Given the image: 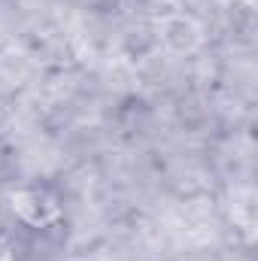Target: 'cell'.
<instances>
[{
  "label": "cell",
  "mask_w": 258,
  "mask_h": 261,
  "mask_svg": "<svg viewBox=\"0 0 258 261\" xmlns=\"http://www.w3.org/2000/svg\"><path fill=\"white\" fill-rule=\"evenodd\" d=\"M9 210L28 228H52L64 213L61 197L49 186H18V189H12Z\"/></svg>",
  "instance_id": "6da1fadb"
},
{
  "label": "cell",
  "mask_w": 258,
  "mask_h": 261,
  "mask_svg": "<svg viewBox=\"0 0 258 261\" xmlns=\"http://www.w3.org/2000/svg\"><path fill=\"white\" fill-rule=\"evenodd\" d=\"M0 261H21L15 237H12V234H6V231H0Z\"/></svg>",
  "instance_id": "7a4b0ae2"
}]
</instances>
